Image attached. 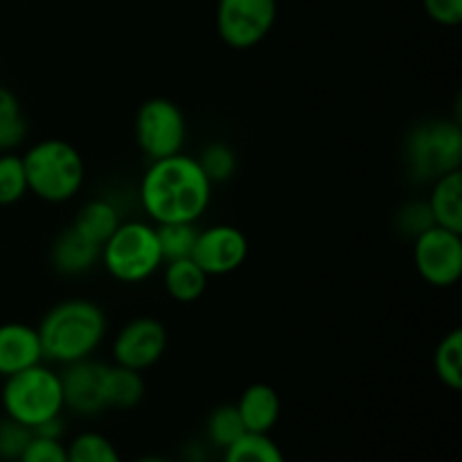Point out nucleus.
I'll return each mask as SVG.
<instances>
[{"instance_id": "obj_1", "label": "nucleus", "mask_w": 462, "mask_h": 462, "mask_svg": "<svg viewBox=\"0 0 462 462\" xmlns=\"http://www.w3.org/2000/svg\"><path fill=\"white\" fill-rule=\"evenodd\" d=\"M212 188L197 158L180 152L149 161L138 185V203L153 226L197 224L210 208Z\"/></svg>"}, {"instance_id": "obj_2", "label": "nucleus", "mask_w": 462, "mask_h": 462, "mask_svg": "<svg viewBox=\"0 0 462 462\" xmlns=\"http://www.w3.org/2000/svg\"><path fill=\"white\" fill-rule=\"evenodd\" d=\"M43 361L70 365L93 359L108 332L106 311L88 298H66L50 307L36 328Z\"/></svg>"}, {"instance_id": "obj_3", "label": "nucleus", "mask_w": 462, "mask_h": 462, "mask_svg": "<svg viewBox=\"0 0 462 462\" xmlns=\"http://www.w3.org/2000/svg\"><path fill=\"white\" fill-rule=\"evenodd\" d=\"M27 189L45 203H68L86 183V162L79 149L61 138L39 140L23 153Z\"/></svg>"}, {"instance_id": "obj_4", "label": "nucleus", "mask_w": 462, "mask_h": 462, "mask_svg": "<svg viewBox=\"0 0 462 462\" xmlns=\"http://www.w3.org/2000/svg\"><path fill=\"white\" fill-rule=\"evenodd\" d=\"M0 402L9 420L34 431L66 411L61 374L41 361L5 379Z\"/></svg>"}, {"instance_id": "obj_5", "label": "nucleus", "mask_w": 462, "mask_h": 462, "mask_svg": "<svg viewBox=\"0 0 462 462\" xmlns=\"http://www.w3.org/2000/svg\"><path fill=\"white\" fill-rule=\"evenodd\" d=\"M99 262L113 280L122 284H140L162 269L161 244L152 221L126 219L102 244Z\"/></svg>"}, {"instance_id": "obj_6", "label": "nucleus", "mask_w": 462, "mask_h": 462, "mask_svg": "<svg viewBox=\"0 0 462 462\" xmlns=\"http://www.w3.org/2000/svg\"><path fill=\"white\" fill-rule=\"evenodd\" d=\"M404 161L415 183H433L442 174L460 170L462 129L458 120H429L406 135Z\"/></svg>"}, {"instance_id": "obj_7", "label": "nucleus", "mask_w": 462, "mask_h": 462, "mask_svg": "<svg viewBox=\"0 0 462 462\" xmlns=\"http://www.w3.org/2000/svg\"><path fill=\"white\" fill-rule=\"evenodd\" d=\"M135 144L147 161L180 153L188 140V120L179 104L167 97H152L140 104L134 122Z\"/></svg>"}, {"instance_id": "obj_8", "label": "nucleus", "mask_w": 462, "mask_h": 462, "mask_svg": "<svg viewBox=\"0 0 462 462\" xmlns=\"http://www.w3.org/2000/svg\"><path fill=\"white\" fill-rule=\"evenodd\" d=\"M278 0H217V34L228 48L251 50L271 34Z\"/></svg>"}, {"instance_id": "obj_9", "label": "nucleus", "mask_w": 462, "mask_h": 462, "mask_svg": "<svg viewBox=\"0 0 462 462\" xmlns=\"http://www.w3.org/2000/svg\"><path fill=\"white\" fill-rule=\"evenodd\" d=\"M413 262L420 278L431 287H456L462 275V235L431 226L413 239Z\"/></svg>"}, {"instance_id": "obj_10", "label": "nucleus", "mask_w": 462, "mask_h": 462, "mask_svg": "<svg viewBox=\"0 0 462 462\" xmlns=\"http://www.w3.org/2000/svg\"><path fill=\"white\" fill-rule=\"evenodd\" d=\"M167 350V329L153 316H135L126 320L111 343L113 364L125 368L144 370L153 368Z\"/></svg>"}, {"instance_id": "obj_11", "label": "nucleus", "mask_w": 462, "mask_h": 462, "mask_svg": "<svg viewBox=\"0 0 462 462\" xmlns=\"http://www.w3.org/2000/svg\"><path fill=\"white\" fill-rule=\"evenodd\" d=\"M248 251L251 244L244 230H239L237 226L215 224L203 230L199 228L192 260L201 266L208 278H221L242 269Z\"/></svg>"}, {"instance_id": "obj_12", "label": "nucleus", "mask_w": 462, "mask_h": 462, "mask_svg": "<svg viewBox=\"0 0 462 462\" xmlns=\"http://www.w3.org/2000/svg\"><path fill=\"white\" fill-rule=\"evenodd\" d=\"M104 370L106 364L95 359L77 361V364L63 365L61 388L63 406L77 415H99L106 411L104 406Z\"/></svg>"}, {"instance_id": "obj_13", "label": "nucleus", "mask_w": 462, "mask_h": 462, "mask_svg": "<svg viewBox=\"0 0 462 462\" xmlns=\"http://www.w3.org/2000/svg\"><path fill=\"white\" fill-rule=\"evenodd\" d=\"M41 361H43V347L36 328L21 320L0 325V377H12Z\"/></svg>"}, {"instance_id": "obj_14", "label": "nucleus", "mask_w": 462, "mask_h": 462, "mask_svg": "<svg viewBox=\"0 0 462 462\" xmlns=\"http://www.w3.org/2000/svg\"><path fill=\"white\" fill-rule=\"evenodd\" d=\"M99 253H102V246L86 239L79 230L70 226V228L61 230L52 242L50 262L57 273L75 278V275L88 273L99 264Z\"/></svg>"}, {"instance_id": "obj_15", "label": "nucleus", "mask_w": 462, "mask_h": 462, "mask_svg": "<svg viewBox=\"0 0 462 462\" xmlns=\"http://www.w3.org/2000/svg\"><path fill=\"white\" fill-rule=\"evenodd\" d=\"M246 433H269L278 424L282 402L278 391L269 383H253L242 393L237 404Z\"/></svg>"}, {"instance_id": "obj_16", "label": "nucleus", "mask_w": 462, "mask_h": 462, "mask_svg": "<svg viewBox=\"0 0 462 462\" xmlns=\"http://www.w3.org/2000/svg\"><path fill=\"white\" fill-rule=\"evenodd\" d=\"M427 203L436 226L462 235V170L433 180Z\"/></svg>"}, {"instance_id": "obj_17", "label": "nucleus", "mask_w": 462, "mask_h": 462, "mask_svg": "<svg viewBox=\"0 0 462 462\" xmlns=\"http://www.w3.org/2000/svg\"><path fill=\"white\" fill-rule=\"evenodd\" d=\"M122 221L125 219H122V210L117 208V203L99 197L90 199L79 208L75 221H72V228L79 230L86 239L95 242L97 246H102L116 233Z\"/></svg>"}, {"instance_id": "obj_18", "label": "nucleus", "mask_w": 462, "mask_h": 462, "mask_svg": "<svg viewBox=\"0 0 462 462\" xmlns=\"http://www.w3.org/2000/svg\"><path fill=\"white\" fill-rule=\"evenodd\" d=\"M208 275L192 260H174L162 264V287L176 302H197L208 289Z\"/></svg>"}, {"instance_id": "obj_19", "label": "nucleus", "mask_w": 462, "mask_h": 462, "mask_svg": "<svg viewBox=\"0 0 462 462\" xmlns=\"http://www.w3.org/2000/svg\"><path fill=\"white\" fill-rule=\"evenodd\" d=\"M144 397V379L138 370L117 364H106L104 370V406L116 411H129Z\"/></svg>"}, {"instance_id": "obj_20", "label": "nucleus", "mask_w": 462, "mask_h": 462, "mask_svg": "<svg viewBox=\"0 0 462 462\" xmlns=\"http://www.w3.org/2000/svg\"><path fill=\"white\" fill-rule=\"evenodd\" d=\"M433 370L438 379L451 391L462 388V332L451 329L438 343L436 355H433Z\"/></svg>"}, {"instance_id": "obj_21", "label": "nucleus", "mask_w": 462, "mask_h": 462, "mask_svg": "<svg viewBox=\"0 0 462 462\" xmlns=\"http://www.w3.org/2000/svg\"><path fill=\"white\" fill-rule=\"evenodd\" d=\"M27 138V120L21 102L9 88L0 86V152H14Z\"/></svg>"}, {"instance_id": "obj_22", "label": "nucleus", "mask_w": 462, "mask_h": 462, "mask_svg": "<svg viewBox=\"0 0 462 462\" xmlns=\"http://www.w3.org/2000/svg\"><path fill=\"white\" fill-rule=\"evenodd\" d=\"M224 451V462H284L282 449L271 440L269 433H244Z\"/></svg>"}, {"instance_id": "obj_23", "label": "nucleus", "mask_w": 462, "mask_h": 462, "mask_svg": "<svg viewBox=\"0 0 462 462\" xmlns=\"http://www.w3.org/2000/svg\"><path fill=\"white\" fill-rule=\"evenodd\" d=\"M156 235L158 244H161L162 260L174 262L192 257L199 228L197 224H161L156 226Z\"/></svg>"}, {"instance_id": "obj_24", "label": "nucleus", "mask_w": 462, "mask_h": 462, "mask_svg": "<svg viewBox=\"0 0 462 462\" xmlns=\"http://www.w3.org/2000/svg\"><path fill=\"white\" fill-rule=\"evenodd\" d=\"M66 451L68 462H122L116 445L106 436L95 431H86L72 438Z\"/></svg>"}, {"instance_id": "obj_25", "label": "nucleus", "mask_w": 462, "mask_h": 462, "mask_svg": "<svg viewBox=\"0 0 462 462\" xmlns=\"http://www.w3.org/2000/svg\"><path fill=\"white\" fill-rule=\"evenodd\" d=\"M197 162L201 165L203 174L210 179V183H226L237 171V153L230 144L226 143H210L201 149L197 156Z\"/></svg>"}, {"instance_id": "obj_26", "label": "nucleus", "mask_w": 462, "mask_h": 462, "mask_svg": "<svg viewBox=\"0 0 462 462\" xmlns=\"http://www.w3.org/2000/svg\"><path fill=\"white\" fill-rule=\"evenodd\" d=\"M246 433L242 418H239V411L235 404H224L217 406L215 411L208 418V438L215 447L219 449H228L233 442H237L239 438Z\"/></svg>"}, {"instance_id": "obj_27", "label": "nucleus", "mask_w": 462, "mask_h": 462, "mask_svg": "<svg viewBox=\"0 0 462 462\" xmlns=\"http://www.w3.org/2000/svg\"><path fill=\"white\" fill-rule=\"evenodd\" d=\"M25 194H30V189H27L23 158L14 152H3L0 153V206H14Z\"/></svg>"}, {"instance_id": "obj_28", "label": "nucleus", "mask_w": 462, "mask_h": 462, "mask_svg": "<svg viewBox=\"0 0 462 462\" xmlns=\"http://www.w3.org/2000/svg\"><path fill=\"white\" fill-rule=\"evenodd\" d=\"M431 226H436V221H433L427 201H409L397 210L395 228L400 230V235H404V237L415 239L418 235H422L424 230L431 228Z\"/></svg>"}, {"instance_id": "obj_29", "label": "nucleus", "mask_w": 462, "mask_h": 462, "mask_svg": "<svg viewBox=\"0 0 462 462\" xmlns=\"http://www.w3.org/2000/svg\"><path fill=\"white\" fill-rule=\"evenodd\" d=\"M32 436L34 433L27 427H23V424L14 422L9 418L0 420V460L18 462L25 447L30 445Z\"/></svg>"}, {"instance_id": "obj_30", "label": "nucleus", "mask_w": 462, "mask_h": 462, "mask_svg": "<svg viewBox=\"0 0 462 462\" xmlns=\"http://www.w3.org/2000/svg\"><path fill=\"white\" fill-rule=\"evenodd\" d=\"M18 462H68V451L61 440L32 436L30 445L25 447Z\"/></svg>"}, {"instance_id": "obj_31", "label": "nucleus", "mask_w": 462, "mask_h": 462, "mask_svg": "<svg viewBox=\"0 0 462 462\" xmlns=\"http://www.w3.org/2000/svg\"><path fill=\"white\" fill-rule=\"evenodd\" d=\"M424 12L442 27H456L462 23V0H422Z\"/></svg>"}, {"instance_id": "obj_32", "label": "nucleus", "mask_w": 462, "mask_h": 462, "mask_svg": "<svg viewBox=\"0 0 462 462\" xmlns=\"http://www.w3.org/2000/svg\"><path fill=\"white\" fill-rule=\"evenodd\" d=\"M135 462H167L165 458H158V456H147V458H140Z\"/></svg>"}, {"instance_id": "obj_33", "label": "nucleus", "mask_w": 462, "mask_h": 462, "mask_svg": "<svg viewBox=\"0 0 462 462\" xmlns=\"http://www.w3.org/2000/svg\"><path fill=\"white\" fill-rule=\"evenodd\" d=\"M0 153H3V152H0Z\"/></svg>"}]
</instances>
